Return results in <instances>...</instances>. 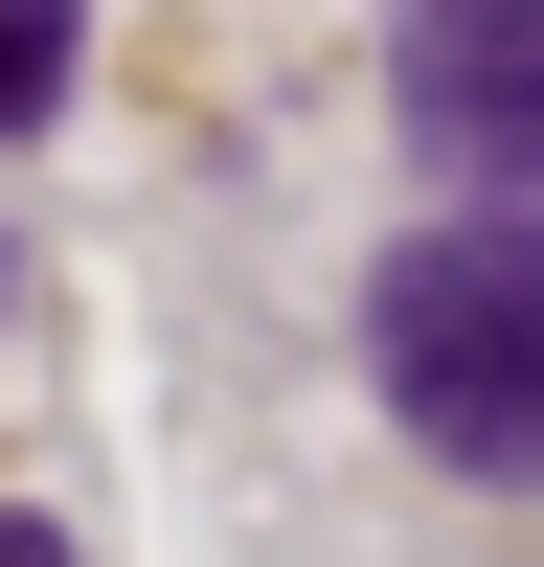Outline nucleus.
<instances>
[{"mask_svg":"<svg viewBox=\"0 0 544 567\" xmlns=\"http://www.w3.org/2000/svg\"><path fill=\"white\" fill-rule=\"evenodd\" d=\"M363 363H386L408 454H453V477H544V205L408 227V250L363 272Z\"/></svg>","mask_w":544,"mask_h":567,"instance_id":"nucleus-1","label":"nucleus"},{"mask_svg":"<svg viewBox=\"0 0 544 567\" xmlns=\"http://www.w3.org/2000/svg\"><path fill=\"white\" fill-rule=\"evenodd\" d=\"M386 114H408V159L453 205H544V0H408Z\"/></svg>","mask_w":544,"mask_h":567,"instance_id":"nucleus-2","label":"nucleus"},{"mask_svg":"<svg viewBox=\"0 0 544 567\" xmlns=\"http://www.w3.org/2000/svg\"><path fill=\"white\" fill-rule=\"evenodd\" d=\"M69 45H91L69 0H0V136H45V114H69Z\"/></svg>","mask_w":544,"mask_h":567,"instance_id":"nucleus-3","label":"nucleus"},{"mask_svg":"<svg viewBox=\"0 0 544 567\" xmlns=\"http://www.w3.org/2000/svg\"><path fill=\"white\" fill-rule=\"evenodd\" d=\"M0 567H69V523H45V499H0Z\"/></svg>","mask_w":544,"mask_h":567,"instance_id":"nucleus-4","label":"nucleus"}]
</instances>
